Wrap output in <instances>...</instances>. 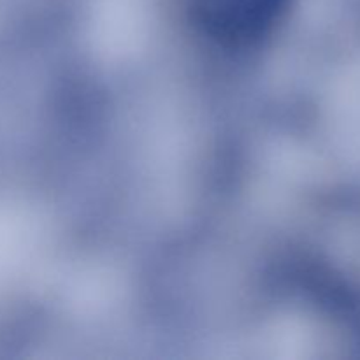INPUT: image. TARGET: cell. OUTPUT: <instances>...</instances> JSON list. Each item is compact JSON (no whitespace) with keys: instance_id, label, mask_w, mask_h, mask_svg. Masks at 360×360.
<instances>
[{"instance_id":"1","label":"cell","mask_w":360,"mask_h":360,"mask_svg":"<svg viewBox=\"0 0 360 360\" xmlns=\"http://www.w3.org/2000/svg\"><path fill=\"white\" fill-rule=\"evenodd\" d=\"M283 6L285 0H192L193 18L202 30L231 46L262 37Z\"/></svg>"}]
</instances>
